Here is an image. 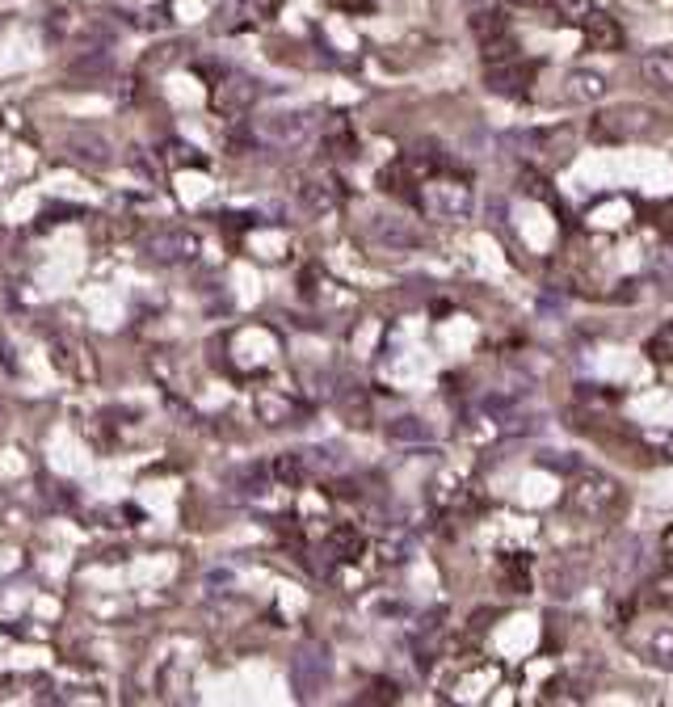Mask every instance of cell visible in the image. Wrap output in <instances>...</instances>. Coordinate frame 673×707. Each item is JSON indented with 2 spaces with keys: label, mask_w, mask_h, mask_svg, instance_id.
<instances>
[{
  "label": "cell",
  "mask_w": 673,
  "mask_h": 707,
  "mask_svg": "<svg viewBox=\"0 0 673 707\" xmlns=\"http://www.w3.org/2000/svg\"><path fill=\"white\" fill-rule=\"evenodd\" d=\"M472 30H476L480 43H484V38H497V34H505V17L501 13H476L472 17Z\"/></svg>",
  "instance_id": "16"
},
{
  "label": "cell",
  "mask_w": 673,
  "mask_h": 707,
  "mask_svg": "<svg viewBox=\"0 0 673 707\" xmlns=\"http://www.w3.org/2000/svg\"><path fill=\"white\" fill-rule=\"evenodd\" d=\"M581 30H585V43H589V51H623V26L610 17L606 9H594L581 22Z\"/></svg>",
  "instance_id": "7"
},
{
  "label": "cell",
  "mask_w": 673,
  "mask_h": 707,
  "mask_svg": "<svg viewBox=\"0 0 673 707\" xmlns=\"http://www.w3.org/2000/svg\"><path fill=\"white\" fill-rule=\"evenodd\" d=\"M522 181H526V194H543L547 202H552V190H547V181H543V177H535V173H522Z\"/></svg>",
  "instance_id": "22"
},
{
  "label": "cell",
  "mask_w": 673,
  "mask_h": 707,
  "mask_svg": "<svg viewBox=\"0 0 673 707\" xmlns=\"http://www.w3.org/2000/svg\"><path fill=\"white\" fill-rule=\"evenodd\" d=\"M421 202H425V211L446 219V224H463L476 211V194L459 177H430L421 190Z\"/></svg>",
  "instance_id": "2"
},
{
  "label": "cell",
  "mask_w": 673,
  "mask_h": 707,
  "mask_svg": "<svg viewBox=\"0 0 673 707\" xmlns=\"http://www.w3.org/2000/svg\"><path fill=\"white\" fill-rule=\"evenodd\" d=\"M665 573H673V535H669V552H665Z\"/></svg>",
  "instance_id": "24"
},
{
  "label": "cell",
  "mask_w": 673,
  "mask_h": 707,
  "mask_svg": "<svg viewBox=\"0 0 673 707\" xmlns=\"http://www.w3.org/2000/svg\"><path fill=\"white\" fill-rule=\"evenodd\" d=\"M648 354L657 358V362H673V320H669V325H665L657 337L648 341Z\"/></svg>",
  "instance_id": "18"
},
{
  "label": "cell",
  "mask_w": 673,
  "mask_h": 707,
  "mask_svg": "<svg viewBox=\"0 0 673 707\" xmlns=\"http://www.w3.org/2000/svg\"><path fill=\"white\" fill-rule=\"evenodd\" d=\"M480 55H484V64H505V59H518V38H509V34L484 38Z\"/></svg>",
  "instance_id": "13"
},
{
  "label": "cell",
  "mask_w": 673,
  "mask_h": 707,
  "mask_svg": "<svg viewBox=\"0 0 673 707\" xmlns=\"http://www.w3.org/2000/svg\"><path fill=\"white\" fill-rule=\"evenodd\" d=\"M623 484L606 472H581L568 489V510L581 514V518H615L623 510Z\"/></svg>",
  "instance_id": "1"
},
{
  "label": "cell",
  "mask_w": 673,
  "mask_h": 707,
  "mask_svg": "<svg viewBox=\"0 0 673 707\" xmlns=\"http://www.w3.org/2000/svg\"><path fill=\"white\" fill-rule=\"evenodd\" d=\"M337 198H341V194H333L329 186H320V181H316V186H308V190H303V207H308L312 215H320V211H329Z\"/></svg>",
  "instance_id": "15"
},
{
  "label": "cell",
  "mask_w": 673,
  "mask_h": 707,
  "mask_svg": "<svg viewBox=\"0 0 673 707\" xmlns=\"http://www.w3.org/2000/svg\"><path fill=\"white\" fill-rule=\"evenodd\" d=\"M509 5H526V9H547V5H556V0H509Z\"/></svg>",
  "instance_id": "23"
},
{
  "label": "cell",
  "mask_w": 673,
  "mask_h": 707,
  "mask_svg": "<svg viewBox=\"0 0 673 707\" xmlns=\"http://www.w3.org/2000/svg\"><path fill=\"white\" fill-rule=\"evenodd\" d=\"M329 548L337 552V560H354V556L362 552V535L350 531V527H337L333 539H329Z\"/></svg>",
  "instance_id": "14"
},
{
  "label": "cell",
  "mask_w": 673,
  "mask_h": 707,
  "mask_svg": "<svg viewBox=\"0 0 673 707\" xmlns=\"http://www.w3.org/2000/svg\"><path fill=\"white\" fill-rule=\"evenodd\" d=\"M261 413L270 417V426H282V417H291V404L278 396H261Z\"/></svg>",
  "instance_id": "21"
},
{
  "label": "cell",
  "mask_w": 673,
  "mask_h": 707,
  "mask_svg": "<svg viewBox=\"0 0 673 707\" xmlns=\"http://www.w3.org/2000/svg\"><path fill=\"white\" fill-rule=\"evenodd\" d=\"M640 76L652 89H673V51H644L640 55Z\"/></svg>",
  "instance_id": "9"
},
{
  "label": "cell",
  "mask_w": 673,
  "mask_h": 707,
  "mask_svg": "<svg viewBox=\"0 0 673 707\" xmlns=\"http://www.w3.org/2000/svg\"><path fill=\"white\" fill-rule=\"evenodd\" d=\"M270 472H274L282 484H299V480H303V455H282Z\"/></svg>",
  "instance_id": "17"
},
{
  "label": "cell",
  "mask_w": 673,
  "mask_h": 707,
  "mask_svg": "<svg viewBox=\"0 0 673 707\" xmlns=\"http://www.w3.org/2000/svg\"><path fill=\"white\" fill-rule=\"evenodd\" d=\"M661 127V114L648 110V106H615L594 118V139L598 144H619V139L631 135H652Z\"/></svg>",
  "instance_id": "3"
},
{
  "label": "cell",
  "mask_w": 673,
  "mask_h": 707,
  "mask_svg": "<svg viewBox=\"0 0 673 707\" xmlns=\"http://www.w3.org/2000/svg\"><path fill=\"white\" fill-rule=\"evenodd\" d=\"M535 64L530 59H505V64H488L484 72V89L493 93V97H522L530 89V80H535Z\"/></svg>",
  "instance_id": "4"
},
{
  "label": "cell",
  "mask_w": 673,
  "mask_h": 707,
  "mask_svg": "<svg viewBox=\"0 0 673 707\" xmlns=\"http://www.w3.org/2000/svg\"><path fill=\"white\" fill-rule=\"evenodd\" d=\"M556 5H560V13L568 17V22H577V26L585 22V17H589V13H594V9H598V5H594V0H556Z\"/></svg>",
  "instance_id": "19"
},
{
  "label": "cell",
  "mask_w": 673,
  "mask_h": 707,
  "mask_svg": "<svg viewBox=\"0 0 673 707\" xmlns=\"http://www.w3.org/2000/svg\"><path fill=\"white\" fill-rule=\"evenodd\" d=\"M501 585L509 594H530L535 590V577H530V560L526 556H505L501 560Z\"/></svg>",
  "instance_id": "12"
},
{
  "label": "cell",
  "mask_w": 673,
  "mask_h": 707,
  "mask_svg": "<svg viewBox=\"0 0 673 707\" xmlns=\"http://www.w3.org/2000/svg\"><path fill=\"white\" fill-rule=\"evenodd\" d=\"M148 253L156 261H165V266H177V261H190L198 253V236L186 232V228H173V232H156L148 240Z\"/></svg>",
  "instance_id": "6"
},
{
  "label": "cell",
  "mask_w": 673,
  "mask_h": 707,
  "mask_svg": "<svg viewBox=\"0 0 673 707\" xmlns=\"http://www.w3.org/2000/svg\"><path fill=\"white\" fill-rule=\"evenodd\" d=\"M387 434H392L396 442H404V438H409V442H417V438H425V430L417 426V421H413V417H400V421H392V426H387Z\"/></svg>",
  "instance_id": "20"
},
{
  "label": "cell",
  "mask_w": 673,
  "mask_h": 707,
  "mask_svg": "<svg viewBox=\"0 0 673 707\" xmlns=\"http://www.w3.org/2000/svg\"><path fill=\"white\" fill-rule=\"evenodd\" d=\"M375 240H383V245L392 249H404V245H421V232L413 224H404V219H392V215H379L375 219Z\"/></svg>",
  "instance_id": "10"
},
{
  "label": "cell",
  "mask_w": 673,
  "mask_h": 707,
  "mask_svg": "<svg viewBox=\"0 0 673 707\" xmlns=\"http://www.w3.org/2000/svg\"><path fill=\"white\" fill-rule=\"evenodd\" d=\"M308 118L303 114H274V118H265L261 123V131H265V139H274V144H299L303 135H308Z\"/></svg>",
  "instance_id": "8"
},
{
  "label": "cell",
  "mask_w": 673,
  "mask_h": 707,
  "mask_svg": "<svg viewBox=\"0 0 673 707\" xmlns=\"http://www.w3.org/2000/svg\"><path fill=\"white\" fill-rule=\"evenodd\" d=\"M644 657L657 665V670H673V623H661L652 628L644 640Z\"/></svg>",
  "instance_id": "11"
},
{
  "label": "cell",
  "mask_w": 673,
  "mask_h": 707,
  "mask_svg": "<svg viewBox=\"0 0 673 707\" xmlns=\"http://www.w3.org/2000/svg\"><path fill=\"white\" fill-rule=\"evenodd\" d=\"M564 93H568V101H577V106H598L610 93V80H606V72H594V68H573L564 76Z\"/></svg>",
  "instance_id": "5"
}]
</instances>
